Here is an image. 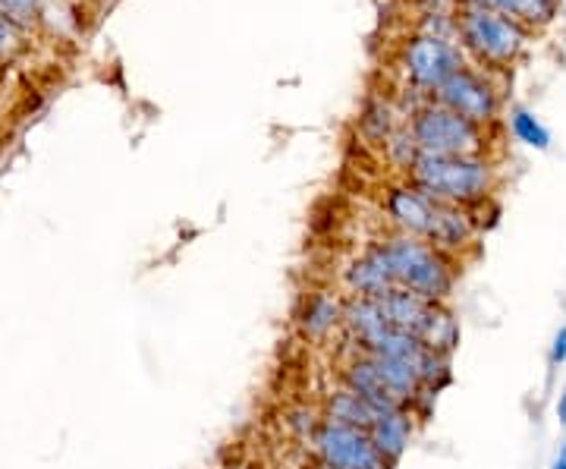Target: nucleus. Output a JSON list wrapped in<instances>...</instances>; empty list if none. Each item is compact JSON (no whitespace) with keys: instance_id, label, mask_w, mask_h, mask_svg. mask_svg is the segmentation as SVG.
Listing matches in <instances>:
<instances>
[{"instance_id":"1","label":"nucleus","mask_w":566,"mask_h":469,"mask_svg":"<svg viewBox=\"0 0 566 469\" xmlns=\"http://www.w3.org/2000/svg\"><path fill=\"white\" fill-rule=\"evenodd\" d=\"M381 211L397 233L419 237L424 243L444 249L447 256L463 259L469 249L479 246L482 221L475 211L441 202L403 177L381 189Z\"/></svg>"},{"instance_id":"2","label":"nucleus","mask_w":566,"mask_h":469,"mask_svg":"<svg viewBox=\"0 0 566 469\" xmlns=\"http://www.w3.org/2000/svg\"><path fill=\"white\" fill-rule=\"evenodd\" d=\"M403 180L416 184L441 202L479 211L494 199L501 186V170H497V161L488 155H422L419 152Z\"/></svg>"},{"instance_id":"3","label":"nucleus","mask_w":566,"mask_h":469,"mask_svg":"<svg viewBox=\"0 0 566 469\" xmlns=\"http://www.w3.org/2000/svg\"><path fill=\"white\" fill-rule=\"evenodd\" d=\"M375 246L381 249L397 290H409V293L431 300V303H450L453 300L460 274H463V259L447 256L444 249L424 243L419 237L397 233V230L378 237Z\"/></svg>"},{"instance_id":"4","label":"nucleus","mask_w":566,"mask_h":469,"mask_svg":"<svg viewBox=\"0 0 566 469\" xmlns=\"http://www.w3.org/2000/svg\"><path fill=\"white\" fill-rule=\"evenodd\" d=\"M453 22H457V41H460L463 58L469 54V61L488 73L510 70L523 58L528 39H532L526 25L510 20L506 13L485 10V7H463Z\"/></svg>"},{"instance_id":"5","label":"nucleus","mask_w":566,"mask_h":469,"mask_svg":"<svg viewBox=\"0 0 566 469\" xmlns=\"http://www.w3.org/2000/svg\"><path fill=\"white\" fill-rule=\"evenodd\" d=\"M406 133L422 155H488L494 152V136L488 126L465 121L434 98L419 102L406 117Z\"/></svg>"},{"instance_id":"6","label":"nucleus","mask_w":566,"mask_h":469,"mask_svg":"<svg viewBox=\"0 0 566 469\" xmlns=\"http://www.w3.org/2000/svg\"><path fill=\"white\" fill-rule=\"evenodd\" d=\"M465 63L460 44H453L450 35L441 32H419L412 39H406L400 48V70L406 82L428 98H434V92L444 85L460 66Z\"/></svg>"},{"instance_id":"7","label":"nucleus","mask_w":566,"mask_h":469,"mask_svg":"<svg viewBox=\"0 0 566 469\" xmlns=\"http://www.w3.org/2000/svg\"><path fill=\"white\" fill-rule=\"evenodd\" d=\"M434 102L488 129H494L504 114V92L497 85V76L469 61L434 92Z\"/></svg>"},{"instance_id":"8","label":"nucleus","mask_w":566,"mask_h":469,"mask_svg":"<svg viewBox=\"0 0 566 469\" xmlns=\"http://www.w3.org/2000/svg\"><path fill=\"white\" fill-rule=\"evenodd\" d=\"M308 445H312V457L327 469H397V463H390L378 450L368 431L324 416Z\"/></svg>"},{"instance_id":"9","label":"nucleus","mask_w":566,"mask_h":469,"mask_svg":"<svg viewBox=\"0 0 566 469\" xmlns=\"http://www.w3.org/2000/svg\"><path fill=\"white\" fill-rule=\"evenodd\" d=\"M344 281L346 296H365V300H385L387 293H394V274L387 268L381 249L375 246V240L365 246L359 256H353L344 265Z\"/></svg>"},{"instance_id":"10","label":"nucleus","mask_w":566,"mask_h":469,"mask_svg":"<svg viewBox=\"0 0 566 469\" xmlns=\"http://www.w3.org/2000/svg\"><path fill=\"white\" fill-rule=\"evenodd\" d=\"M344 325V296L334 290H312L300 300L296 331L308 344H322L331 334H340Z\"/></svg>"},{"instance_id":"11","label":"nucleus","mask_w":566,"mask_h":469,"mask_svg":"<svg viewBox=\"0 0 566 469\" xmlns=\"http://www.w3.org/2000/svg\"><path fill=\"white\" fill-rule=\"evenodd\" d=\"M412 337L428 347L431 353H441V356H453L460 350V337H463V327H460V319L450 303H424L419 322L412 327Z\"/></svg>"},{"instance_id":"12","label":"nucleus","mask_w":566,"mask_h":469,"mask_svg":"<svg viewBox=\"0 0 566 469\" xmlns=\"http://www.w3.org/2000/svg\"><path fill=\"white\" fill-rule=\"evenodd\" d=\"M416 423H419L416 409H381L378 419L371 423L368 435H371V441L378 445V450L385 454L390 463H400L406 457V450H409V445H412V438H416Z\"/></svg>"},{"instance_id":"13","label":"nucleus","mask_w":566,"mask_h":469,"mask_svg":"<svg viewBox=\"0 0 566 469\" xmlns=\"http://www.w3.org/2000/svg\"><path fill=\"white\" fill-rule=\"evenodd\" d=\"M381 407H375L371 400H365L363 394H356L346 385H334L322 397V416L324 419H334V423H344L353 429H371V423L378 419Z\"/></svg>"},{"instance_id":"14","label":"nucleus","mask_w":566,"mask_h":469,"mask_svg":"<svg viewBox=\"0 0 566 469\" xmlns=\"http://www.w3.org/2000/svg\"><path fill=\"white\" fill-rule=\"evenodd\" d=\"M359 129H363V136L371 145H381L385 148L390 143V136L400 129V123H397V111L385 102V98H371V102H365L363 107V117H359Z\"/></svg>"},{"instance_id":"15","label":"nucleus","mask_w":566,"mask_h":469,"mask_svg":"<svg viewBox=\"0 0 566 469\" xmlns=\"http://www.w3.org/2000/svg\"><path fill=\"white\" fill-rule=\"evenodd\" d=\"M510 133H513V139L516 143L528 145V148H535V152H547L551 148V133H547V126L532 111L526 107H513L510 111Z\"/></svg>"},{"instance_id":"16","label":"nucleus","mask_w":566,"mask_h":469,"mask_svg":"<svg viewBox=\"0 0 566 469\" xmlns=\"http://www.w3.org/2000/svg\"><path fill=\"white\" fill-rule=\"evenodd\" d=\"M557 7H560V0H516L510 10V20H516L520 25H526L528 32H535V29H545L547 22H554Z\"/></svg>"},{"instance_id":"17","label":"nucleus","mask_w":566,"mask_h":469,"mask_svg":"<svg viewBox=\"0 0 566 469\" xmlns=\"http://www.w3.org/2000/svg\"><path fill=\"white\" fill-rule=\"evenodd\" d=\"M0 13L13 29L29 32L41 20V0H0Z\"/></svg>"},{"instance_id":"18","label":"nucleus","mask_w":566,"mask_h":469,"mask_svg":"<svg viewBox=\"0 0 566 469\" xmlns=\"http://www.w3.org/2000/svg\"><path fill=\"white\" fill-rule=\"evenodd\" d=\"M20 39H22L20 29H13L10 22L3 20V13H0V58H13V54L22 48Z\"/></svg>"},{"instance_id":"19","label":"nucleus","mask_w":566,"mask_h":469,"mask_svg":"<svg viewBox=\"0 0 566 469\" xmlns=\"http://www.w3.org/2000/svg\"><path fill=\"white\" fill-rule=\"evenodd\" d=\"M551 366H566V325H560V331L554 334V344H551Z\"/></svg>"},{"instance_id":"20","label":"nucleus","mask_w":566,"mask_h":469,"mask_svg":"<svg viewBox=\"0 0 566 469\" xmlns=\"http://www.w3.org/2000/svg\"><path fill=\"white\" fill-rule=\"evenodd\" d=\"M554 413H557V423H560V426H566V388L560 390V397H557V407H554Z\"/></svg>"},{"instance_id":"21","label":"nucleus","mask_w":566,"mask_h":469,"mask_svg":"<svg viewBox=\"0 0 566 469\" xmlns=\"http://www.w3.org/2000/svg\"><path fill=\"white\" fill-rule=\"evenodd\" d=\"M551 469H566V441L560 445V450H557V457H554V463H551Z\"/></svg>"},{"instance_id":"22","label":"nucleus","mask_w":566,"mask_h":469,"mask_svg":"<svg viewBox=\"0 0 566 469\" xmlns=\"http://www.w3.org/2000/svg\"><path fill=\"white\" fill-rule=\"evenodd\" d=\"M305 469H327V467H322L318 460H312V463H308V467H305Z\"/></svg>"}]
</instances>
